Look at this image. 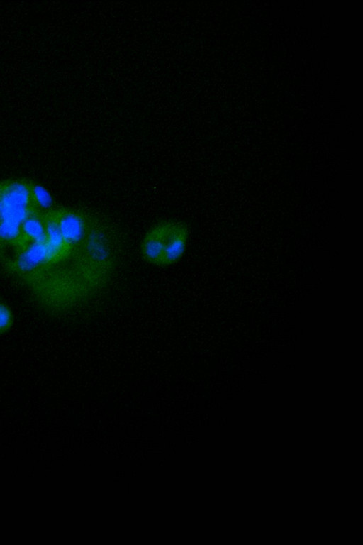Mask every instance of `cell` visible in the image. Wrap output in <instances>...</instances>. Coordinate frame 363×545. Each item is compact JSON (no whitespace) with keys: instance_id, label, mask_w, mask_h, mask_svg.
Here are the masks:
<instances>
[{"instance_id":"obj_1","label":"cell","mask_w":363,"mask_h":545,"mask_svg":"<svg viewBox=\"0 0 363 545\" xmlns=\"http://www.w3.org/2000/svg\"><path fill=\"white\" fill-rule=\"evenodd\" d=\"M188 240L187 226L178 221L160 222L145 233L140 246L143 257L157 265H169L183 256Z\"/></svg>"},{"instance_id":"obj_2","label":"cell","mask_w":363,"mask_h":545,"mask_svg":"<svg viewBox=\"0 0 363 545\" xmlns=\"http://www.w3.org/2000/svg\"><path fill=\"white\" fill-rule=\"evenodd\" d=\"M30 187L19 181L0 184V223L21 227L34 213Z\"/></svg>"},{"instance_id":"obj_3","label":"cell","mask_w":363,"mask_h":545,"mask_svg":"<svg viewBox=\"0 0 363 545\" xmlns=\"http://www.w3.org/2000/svg\"><path fill=\"white\" fill-rule=\"evenodd\" d=\"M52 214L64 240L70 247L84 238L86 223L82 214L72 210H61Z\"/></svg>"},{"instance_id":"obj_4","label":"cell","mask_w":363,"mask_h":545,"mask_svg":"<svg viewBox=\"0 0 363 545\" xmlns=\"http://www.w3.org/2000/svg\"><path fill=\"white\" fill-rule=\"evenodd\" d=\"M51 264L45 242H32L17 255L14 265L18 272H33L40 268Z\"/></svg>"},{"instance_id":"obj_5","label":"cell","mask_w":363,"mask_h":545,"mask_svg":"<svg viewBox=\"0 0 363 545\" xmlns=\"http://www.w3.org/2000/svg\"><path fill=\"white\" fill-rule=\"evenodd\" d=\"M45 245L52 263L62 259L69 253L72 247L64 240L52 213L45 218Z\"/></svg>"},{"instance_id":"obj_6","label":"cell","mask_w":363,"mask_h":545,"mask_svg":"<svg viewBox=\"0 0 363 545\" xmlns=\"http://www.w3.org/2000/svg\"><path fill=\"white\" fill-rule=\"evenodd\" d=\"M22 238L32 242H45L46 238L45 220L35 214L29 216L21 225Z\"/></svg>"},{"instance_id":"obj_7","label":"cell","mask_w":363,"mask_h":545,"mask_svg":"<svg viewBox=\"0 0 363 545\" xmlns=\"http://www.w3.org/2000/svg\"><path fill=\"white\" fill-rule=\"evenodd\" d=\"M31 196L34 207L42 209H48L52 204V199L48 191L39 185L30 187Z\"/></svg>"},{"instance_id":"obj_8","label":"cell","mask_w":363,"mask_h":545,"mask_svg":"<svg viewBox=\"0 0 363 545\" xmlns=\"http://www.w3.org/2000/svg\"><path fill=\"white\" fill-rule=\"evenodd\" d=\"M13 323V315L10 308L0 301V334L10 329Z\"/></svg>"}]
</instances>
